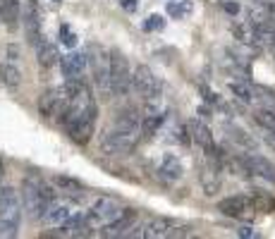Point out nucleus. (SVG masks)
Segmentation results:
<instances>
[{"instance_id": "1", "label": "nucleus", "mask_w": 275, "mask_h": 239, "mask_svg": "<svg viewBox=\"0 0 275 239\" xmlns=\"http://www.w3.org/2000/svg\"><path fill=\"white\" fill-rule=\"evenodd\" d=\"M65 91H67V106H65V112H62L60 122H62L67 136L72 139L74 144L84 146V144H89V139L93 134L96 103H93L89 86L82 81V77L70 79Z\"/></svg>"}, {"instance_id": "2", "label": "nucleus", "mask_w": 275, "mask_h": 239, "mask_svg": "<svg viewBox=\"0 0 275 239\" xmlns=\"http://www.w3.org/2000/svg\"><path fill=\"white\" fill-rule=\"evenodd\" d=\"M141 139H144L141 115L134 108H125L117 112L112 125L106 127L103 136H101V151L106 156H125L129 151H134Z\"/></svg>"}, {"instance_id": "3", "label": "nucleus", "mask_w": 275, "mask_h": 239, "mask_svg": "<svg viewBox=\"0 0 275 239\" xmlns=\"http://www.w3.org/2000/svg\"><path fill=\"white\" fill-rule=\"evenodd\" d=\"M55 201V191L48 182H43L38 175H27L22 184V203L24 213L31 220H43L48 206Z\"/></svg>"}, {"instance_id": "4", "label": "nucleus", "mask_w": 275, "mask_h": 239, "mask_svg": "<svg viewBox=\"0 0 275 239\" xmlns=\"http://www.w3.org/2000/svg\"><path fill=\"white\" fill-rule=\"evenodd\" d=\"M22 213H24V203H19L15 189L2 186L0 189V237H17Z\"/></svg>"}, {"instance_id": "5", "label": "nucleus", "mask_w": 275, "mask_h": 239, "mask_svg": "<svg viewBox=\"0 0 275 239\" xmlns=\"http://www.w3.org/2000/svg\"><path fill=\"white\" fill-rule=\"evenodd\" d=\"M93 70V84L106 98H112V53L106 48H93L89 53Z\"/></svg>"}, {"instance_id": "6", "label": "nucleus", "mask_w": 275, "mask_h": 239, "mask_svg": "<svg viewBox=\"0 0 275 239\" xmlns=\"http://www.w3.org/2000/svg\"><path fill=\"white\" fill-rule=\"evenodd\" d=\"M125 213V208L120 206L117 199H110V196H98L91 201V208H89V222H91L93 230H103L108 227L110 222H115L120 215Z\"/></svg>"}, {"instance_id": "7", "label": "nucleus", "mask_w": 275, "mask_h": 239, "mask_svg": "<svg viewBox=\"0 0 275 239\" xmlns=\"http://www.w3.org/2000/svg\"><path fill=\"white\" fill-rule=\"evenodd\" d=\"M132 89L137 93H141L146 101H158L163 93V84L156 77V72L146 67V65H137L132 72Z\"/></svg>"}, {"instance_id": "8", "label": "nucleus", "mask_w": 275, "mask_h": 239, "mask_svg": "<svg viewBox=\"0 0 275 239\" xmlns=\"http://www.w3.org/2000/svg\"><path fill=\"white\" fill-rule=\"evenodd\" d=\"M67 106V91L65 89H48L43 91V96L38 98V112L46 117V120H53V117H62Z\"/></svg>"}, {"instance_id": "9", "label": "nucleus", "mask_w": 275, "mask_h": 239, "mask_svg": "<svg viewBox=\"0 0 275 239\" xmlns=\"http://www.w3.org/2000/svg\"><path fill=\"white\" fill-rule=\"evenodd\" d=\"M172 232V222L165 220V218H151L144 225H137L129 230L127 237H146V239H163L170 237Z\"/></svg>"}, {"instance_id": "10", "label": "nucleus", "mask_w": 275, "mask_h": 239, "mask_svg": "<svg viewBox=\"0 0 275 239\" xmlns=\"http://www.w3.org/2000/svg\"><path fill=\"white\" fill-rule=\"evenodd\" d=\"M220 163L218 158H208V163L201 167L199 172V182L203 186V194L206 196H216L222 186V175H220Z\"/></svg>"}, {"instance_id": "11", "label": "nucleus", "mask_w": 275, "mask_h": 239, "mask_svg": "<svg viewBox=\"0 0 275 239\" xmlns=\"http://www.w3.org/2000/svg\"><path fill=\"white\" fill-rule=\"evenodd\" d=\"M189 134H192V139L203 148L206 156H220L218 146H216V141H213L211 129H208V125H203L201 120H192V122H189Z\"/></svg>"}, {"instance_id": "12", "label": "nucleus", "mask_w": 275, "mask_h": 239, "mask_svg": "<svg viewBox=\"0 0 275 239\" xmlns=\"http://www.w3.org/2000/svg\"><path fill=\"white\" fill-rule=\"evenodd\" d=\"M242 158H244L247 167L251 170V175H256L261 180L275 184V163H271L263 156H256V153H249V156H242Z\"/></svg>"}, {"instance_id": "13", "label": "nucleus", "mask_w": 275, "mask_h": 239, "mask_svg": "<svg viewBox=\"0 0 275 239\" xmlns=\"http://www.w3.org/2000/svg\"><path fill=\"white\" fill-rule=\"evenodd\" d=\"M74 215V206L70 201H60V199H55L51 206H48V211H46V215H43V222L46 225H65V222L70 220Z\"/></svg>"}, {"instance_id": "14", "label": "nucleus", "mask_w": 275, "mask_h": 239, "mask_svg": "<svg viewBox=\"0 0 275 239\" xmlns=\"http://www.w3.org/2000/svg\"><path fill=\"white\" fill-rule=\"evenodd\" d=\"M22 19H24V31H27L29 43H34V41L41 36V12H38V5L34 0H27L24 12H22Z\"/></svg>"}, {"instance_id": "15", "label": "nucleus", "mask_w": 275, "mask_h": 239, "mask_svg": "<svg viewBox=\"0 0 275 239\" xmlns=\"http://www.w3.org/2000/svg\"><path fill=\"white\" fill-rule=\"evenodd\" d=\"M249 208H254V199H249V196H227V199H222L218 203V211L222 215H230V218H239V215H244Z\"/></svg>"}, {"instance_id": "16", "label": "nucleus", "mask_w": 275, "mask_h": 239, "mask_svg": "<svg viewBox=\"0 0 275 239\" xmlns=\"http://www.w3.org/2000/svg\"><path fill=\"white\" fill-rule=\"evenodd\" d=\"M156 172H158V177H161L163 182L172 184V182H177V180L182 177L184 167H182V163H180V158H177V156L167 153V156H163V160H161V165H158Z\"/></svg>"}, {"instance_id": "17", "label": "nucleus", "mask_w": 275, "mask_h": 239, "mask_svg": "<svg viewBox=\"0 0 275 239\" xmlns=\"http://www.w3.org/2000/svg\"><path fill=\"white\" fill-rule=\"evenodd\" d=\"M86 62H89V57L84 55V53H67V55L60 60V65H62V74H65L67 79H77V77H82V74H84Z\"/></svg>"}, {"instance_id": "18", "label": "nucleus", "mask_w": 275, "mask_h": 239, "mask_svg": "<svg viewBox=\"0 0 275 239\" xmlns=\"http://www.w3.org/2000/svg\"><path fill=\"white\" fill-rule=\"evenodd\" d=\"M230 91L235 98H239L247 106H256V84H251L249 79H237L230 81Z\"/></svg>"}, {"instance_id": "19", "label": "nucleus", "mask_w": 275, "mask_h": 239, "mask_svg": "<svg viewBox=\"0 0 275 239\" xmlns=\"http://www.w3.org/2000/svg\"><path fill=\"white\" fill-rule=\"evenodd\" d=\"M132 227H134V213L125 211L115 222H110L108 227H103V237H127Z\"/></svg>"}, {"instance_id": "20", "label": "nucleus", "mask_w": 275, "mask_h": 239, "mask_svg": "<svg viewBox=\"0 0 275 239\" xmlns=\"http://www.w3.org/2000/svg\"><path fill=\"white\" fill-rule=\"evenodd\" d=\"M31 46H34V53H36L38 62H41L43 67H53V62L57 60V55H55V48H53V43H51L48 38H46L43 34H41V36H38L36 41L31 43Z\"/></svg>"}, {"instance_id": "21", "label": "nucleus", "mask_w": 275, "mask_h": 239, "mask_svg": "<svg viewBox=\"0 0 275 239\" xmlns=\"http://www.w3.org/2000/svg\"><path fill=\"white\" fill-rule=\"evenodd\" d=\"M0 17L7 29H15L19 22V0H0Z\"/></svg>"}, {"instance_id": "22", "label": "nucleus", "mask_w": 275, "mask_h": 239, "mask_svg": "<svg viewBox=\"0 0 275 239\" xmlns=\"http://www.w3.org/2000/svg\"><path fill=\"white\" fill-rule=\"evenodd\" d=\"M0 79H2V84H5L7 89H17L22 79H19V70L15 67V62L7 60V62L0 65Z\"/></svg>"}, {"instance_id": "23", "label": "nucleus", "mask_w": 275, "mask_h": 239, "mask_svg": "<svg viewBox=\"0 0 275 239\" xmlns=\"http://www.w3.org/2000/svg\"><path fill=\"white\" fill-rule=\"evenodd\" d=\"M53 184L57 186V191H62V194H67V196H72V194H82L84 191V184L72 180V177H55Z\"/></svg>"}, {"instance_id": "24", "label": "nucleus", "mask_w": 275, "mask_h": 239, "mask_svg": "<svg viewBox=\"0 0 275 239\" xmlns=\"http://www.w3.org/2000/svg\"><path fill=\"white\" fill-rule=\"evenodd\" d=\"M227 139H232V141L239 144L242 148H254L256 146V141H254L247 132H242L239 127H227Z\"/></svg>"}, {"instance_id": "25", "label": "nucleus", "mask_w": 275, "mask_h": 239, "mask_svg": "<svg viewBox=\"0 0 275 239\" xmlns=\"http://www.w3.org/2000/svg\"><path fill=\"white\" fill-rule=\"evenodd\" d=\"M187 12H192V2L189 0H172V2H167V15L175 19L184 17Z\"/></svg>"}, {"instance_id": "26", "label": "nucleus", "mask_w": 275, "mask_h": 239, "mask_svg": "<svg viewBox=\"0 0 275 239\" xmlns=\"http://www.w3.org/2000/svg\"><path fill=\"white\" fill-rule=\"evenodd\" d=\"M60 41H62V46H67V48H74V43H77V36H74V31L67 24L60 27Z\"/></svg>"}, {"instance_id": "27", "label": "nucleus", "mask_w": 275, "mask_h": 239, "mask_svg": "<svg viewBox=\"0 0 275 239\" xmlns=\"http://www.w3.org/2000/svg\"><path fill=\"white\" fill-rule=\"evenodd\" d=\"M165 19L161 15H151V17L144 22V31H158V29H163Z\"/></svg>"}, {"instance_id": "28", "label": "nucleus", "mask_w": 275, "mask_h": 239, "mask_svg": "<svg viewBox=\"0 0 275 239\" xmlns=\"http://www.w3.org/2000/svg\"><path fill=\"white\" fill-rule=\"evenodd\" d=\"M254 208L263 211V213H271V211L275 208V201H273V199H263V196H256V199H254Z\"/></svg>"}, {"instance_id": "29", "label": "nucleus", "mask_w": 275, "mask_h": 239, "mask_svg": "<svg viewBox=\"0 0 275 239\" xmlns=\"http://www.w3.org/2000/svg\"><path fill=\"white\" fill-rule=\"evenodd\" d=\"M220 7H222L227 15H232V17H235V15H239V5L235 2V0H220Z\"/></svg>"}, {"instance_id": "30", "label": "nucleus", "mask_w": 275, "mask_h": 239, "mask_svg": "<svg viewBox=\"0 0 275 239\" xmlns=\"http://www.w3.org/2000/svg\"><path fill=\"white\" fill-rule=\"evenodd\" d=\"M237 235H239V237H249V239H256L258 237V232H254L251 227H239Z\"/></svg>"}, {"instance_id": "31", "label": "nucleus", "mask_w": 275, "mask_h": 239, "mask_svg": "<svg viewBox=\"0 0 275 239\" xmlns=\"http://www.w3.org/2000/svg\"><path fill=\"white\" fill-rule=\"evenodd\" d=\"M17 57H19L17 46H7V60H10V62H17Z\"/></svg>"}, {"instance_id": "32", "label": "nucleus", "mask_w": 275, "mask_h": 239, "mask_svg": "<svg viewBox=\"0 0 275 239\" xmlns=\"http://www.w3.org/2000/svg\"><path fill=\"white\" fill-rule=\"evenodd\" d=\"M120 5H122L127 12H134V10H137V0H120Z\"/></svg>"}, {"instance_id": "33", "label": "nucleus", "mask_w": 275, "mask_h": 239, "mask_svg": "<svg viewBox=\"0 0 275 239\" xmlns=\"http://www.w3.org/2000/svg\"><path fill=\"white\" fill-rule=\"evenodd\" d=\"M271 10H273V15H275V2H273V5H271Z\"/></svg>"}, {"instance_id": "34", "label": "nucleus", "mask_w": 275, "mask_h": 239, "mask_svg": "<svg viewBox=\"0 0 275 239\" xmlns=\"http://www.w3.org/2000/svg\"><path fill=\"white\" fill-rule=\"evenodd\" d=\"M271 51H273V55H275V46H271Z\"/></svg>"}, {"instance_id": "35", "label": "nucleus", "mask_w": 275, "mask_h": 239, "mask_svg": "<svg viewBox=\"0 0 275 239\" xmlns=\"http://www.w3.org/2000/svg\"><path fill=\"white\" fill-rule=\"evenodd\" d=\"M55 2H62V0H55Z\"/></svg>"}]
</instances>
